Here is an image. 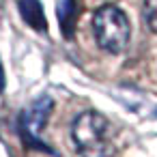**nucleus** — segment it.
<instances>
[{"label": "nucleus", "mask_w": 157, "mask_h": 157, "mask_svg": "<svg viewBox=\"0 0 157 157\" xmlns=\"http://www.w3.org/2000/svg\"><path fill=\"white\" fill-rule=\"evenodd\" d=\"M71 138L80 157H112L114 153L110 121L99 112H82L71 125Z\"/></svg>", "instance_id": "obj_1"}, {"label": "nucleus", "mask_w": 157, "mask_h": 157, "mask_svg": "<svg viewBox=\"0 0 157 157\" xmlns=\"http://www.w3.org/2000/svg\"><path fill=\"white\" fill-rule=\"evenodd\" d=\"M5 90V69H2V63H0V93Z\"/></svg>", "instance_id": "obj_7"}, {"label": "nucleus", "mask_w": 157, "mask_h": 157, "mask_svg": "<svg viewBox=\"0 0 157 157\" xmlns=\"http://www.w3.org/2000/svg\"><path fill=\"white\" fill-rule=\"evenodd\" d=\"M54 110V101L50 95H41L37 101H33L20 116V133L22 138L26 140V144L39 148V151H45V153H54V148H50L43 140H41V131L50 118Z\"/></svg>", "instance_id": "obj_3"}, {"label": "nucleus", "mask_w": 157, "mask_h": 157, "mask_svg": "<svg viewBox=\"0 0 157 157\" xmlns=\"http://www.w3.org/2000/svg\"><path fill=\"white\" fill-rule=\"evenodd\" d=\"M93 33H95V41L101 50H105L110 54H118L129 43L131 26H129L127 15L118 7L105 5L93 17Z\"/></svg>", "instance_id": "obj_2"}, {"label": "nucleus", "mask_w": 157, "mask_h": 157, "mask_svg": "<svg viewBox=\"0 0 157 157\" xmlns=\"http://www.w3.org/2000/svg\"><path fill=\"white\" fill-rule=\"evenodd\" d=\"M142 15H144L146 26L157 35V0H146L144 9H142Z\"/></svg>", "instance_id": "obj_6"}, {"label": "nucleus", "mask_w": 157, "mask_h": 157, "mask_svg": "<svg viewBox=\"0 0 157 157\" xmlns=\"http://www.w3.org/2000/svg\"><path fill=\"white\" fill-rule=\"evenodd\" d=\"M155 116H157V110H155Z\"/></svg>", "instance_id": "obj_8"}, {"label": "nucleus", "mask_w": 157, "mask_h": 157, "mask_svg": "<svg viewBox=\"0 0 157 157\" xmlns=\"http://www.w3.org/2000/svg\"><path fill=\"white\" fill-rule=\"evenodd\" d=\"M56 13L63 35L69 39L73 33V17H75V0H56Z\"/></svg>", "instance_id": "obj_5"}, {"label": "nucleus", "mask_w": 157, "mask_h": 157, "mask_svg": "<svg viewBox=\"0 0 157 157\" xmlns=\"http://www.w3.org/2000/svg\"><path fill=\"white\" fill-rule=\"evenodd\" d=\"M17 11L22 15V20L37 33H45L48 30V22H45V13L41 7V0H17Z\"/></svg>", "instance_id": "obj_4"}]
</instances>
